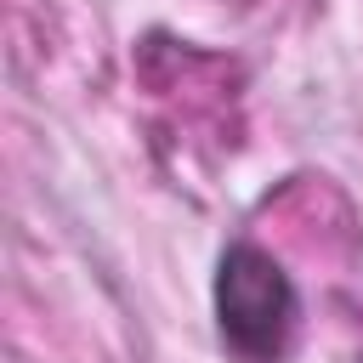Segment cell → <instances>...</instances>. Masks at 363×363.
<instances>
[{
  "label": "cell",
  "mask_w": 363,
  "mask_h": 363,
  "mask_svg": "<svg viewBox=\"0 0 363 363\" xmlns=\"http://www.w3.org/2000/svg\"><path fill=\"white\" fill-rule=\"evenodd\" d=\"M301 323L289 272L261 244H227L216 261V329L233 363H284Z\"/></svg>",
  "instance_id": "cell-1"
}]
</instances>
